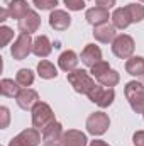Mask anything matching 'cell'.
I'll use <instances>...</instances> for the list:
<instances>
[{"label":"cell","mask_w":144,"mask_h":146,"mask_svg":"<svg viewBox=\"0 0 144 146\" xmlns=\"http://www.w3.org/2000/svg\"><path fill=\"white\" fill-rule=\"evenodd\" d=\"M126 99L129 100L131 109L136 114H144V85L143 82H129L124 88Z\"/></svg>","instance_id":"cell-1"},{"label":"cell","mask_w":144,"mask_h":146,"mask_svg":"<svg viewBox=\"0 0 144 146\" xmlns=\"http://www.w3.org/2000/svg\"><path fill=\"white\" fill-rule=\"evenodd\" d=\"M66 78H68L70 85L75 88V92L83 94V95H88V94L92 92V88L97 85L95 80L90 76V73L85 72V70H78V68L68 73Z\"/></svg>","instance_id":"cell-2"},{"label":"cell","mask_w":144,"mask_h":146,"mask_svg":"<svg viewBox=\"0 0 144 146\" xmlns=\"http://www.w3.org/2000/svg\"><path fill=\"white\" fill-rule=\"evenodd\" d=\"M31 112H32V126L39 131H42L48 124H51L54 121V112L46 102L39 100Z\"/></svg>","instance_id":"cell-3"},{"label":"cell","mask_w":144,"mask_h":146,"mask_svg":"<svg viewBox=\"0 0 144 146\" xmlns=\"http://www.w3.org/2000/svg\"><path fill=\"white\" fill-rule=\"evenodd\" d=\"M32 44H34V41L31 39V34H24V33H20L19 37L15 39V42L12 44V48H10V54H12V58L17 60V61L26 60V58L32 53Z\"/></svg>","instance_id":"cell-4"},{"label":"cell","mask_w":144,"mask_h":146,"mask_svg":"<svg viewBox=\"0 0 144 146\" xmlns=\"http://www.w3.org/2000/svg\"><path fill=\"white\" fill-rule=\"evenodd\" d=\"M112 53L120 60H129L134 53V39L129 34H120L112 41Z\"/></svg>","instance_id":"cell-5"},{"label":"cell","mask_w":144,"mask_h":146,"mask_svg":"<svg viewBox=\"0 0 144 146\" xmlns=\"http://www.w3.org/2000/svg\"><path fill=\"white\" fill-rule=\"evenodd\" d=\"M108 126L110 119L105 112H93L87 119V131L93 136H102L104 133H107Z\"/></svg>","instance_id":"cell-6"},{"label":"cell","mask_w":144,"mask_h":146,"mask_svg":"<svg viewBox=\"0 0 144 146\" xmlns=\"http://www.w3.org/2000/svg\"><path fill=\"white\" fill-rule=\"evenodd\" d=\"M87 97L93 104H97L98 107L105 109L108 106H112V102L115 99V92H114V88H108V87H104V85H95Z\"/></svg>","instance_id":"cell-7"},{"label":"cell","mask_w":144,"mask_h":146,"mask_svg":"<svg viewBox=\"0 0 144 146\" xmlns=\"http://www.w3.org/2000/svg\"><path fill=\"white\" fill-rule=\"evenodd\" d=\"M15 100H17V106H19L20 109L32 110V107L39 102V95H37L36 90H32V88H29V87H24V88H20V92L17 94Z\"/></svg>","instance_id":"cell-8"},{"label":"cell","mask_w":144,"mask_h":146,"mask_svg":"<svg viewBox=\"0 0 144 146\" xmlns=\"http://www.w3.org/2000/svg\"><path fill=\"white\" fill-rule=\"evenodd\" d=\"M41 26V17L36 10H29L20 21H19V31L24 34H32L36 33Z\"/></svg>","instance_id":"cell-9"},{"label":"cell","mask_w":144,"mask_h":146,"mask_svg":"<svg viewBox=\"0 0 144 146\" xmlns=\"http://www.w3.org/2000/svg\"><path fill=\"white\" fill-rule=\"evenodd\" d=\"M85 19L88 24H92L93 27L95 26H102V24H107L110 15H108V9H104V7H92L87 10L85 14Z\"/></svg>","instance_id":"cell-10"},{"label":"cell","mask_w":144,"mask_h":146,"mask_svg":"<svg viewBox=\"0 0 144 146\" xmlns=\"http://www.w3.org/2000/svg\"><path fill=\"white\" fill-rule=\"evenodd\" d=\"M71 24V17L65 10H53L49 15V26L54 31H66Z\"/></svg>","instance_id":"cell-11"},{"label":"cell","mask_w":144,"mask_h":146,"mask_svg":"<svg viewBox=\"0 0 144 146\" xmlns=\"http://www.w3.org/2000/svg\"><path fill=\"white\" fill-rule=\"evenodd\" d=\"M81 61H83L85 66L92 68L93 65L102 61V49L95 44H87L85 49L81 51Z\"/></svg>","instance_id":"cell-12"},{"label":"cell","mask_w":144,"mask_h":146,"mask_svg":"<svg viewBox=\"0 0 144 146\" xmlns=\"http://www.w3.org/2000/svg\"><path fill=\"white\" fill-rule=\"evenodd\" d=\"M14 139L20 146H39L41 145V133H39V129H36V127L24 129Z\"/></svg>","instance_id":"cell-13"},{"label":"cell","mask_w":144,"mask_h":146,"mask_svg":"<svg viewBox=\"0 0 144 146\" xmlns=\"http://www.w3.org/2000/svg\"><path fill=\"white\" fill-rule=\"evenodd\" d=\"M93 37L98 41V42H112L115 37H117V33H115V26L114 24H102V26H95L93 27Z\"/></svg>","instance_id":"cell-14"},{"label":"cell","mask_w":144,"mask_h":146,"mask_svg":"<svg viewBox=\"0 0 144 146\" xmlns=\"http://www.w3.org/2000/svg\"><path fill=\"white\" fill-rule=\"evenodd\" d=\"M87 141H88L87 136L81 131H76V129H68L61 136L63 146H87Z\"/></svg>","instance_id":"cell-15"},{"label":"cell","mask_w":144,"mask_h":146,"mask_svg":"<svg viewBox=\"0 0 144 146\" xmlns=\"http://www.w3.org/2000/svg\"><path fill=\"white\" fill-rule=\"evenodd\" d=\"M51 51H53V44H51V41H49V37L48 36H37L34 39V44H32V53L36 54L37 58H46V56H49L51 54Z\"/></svg>","instance_id":"cell-16"},{"label":"cell","mask_w":144,"mask_h":146,"mask_svg":"<svg viewBox=\"0 0 144 146\" xmlns=\"http://www.w3.org/2000/svg\"><path fill=\"white\" fill-rule=\"evenodd\" d=\"M7 10H9V15H10L12 19L20 21L31 9H29L27 0H10V2L7 3Z\"/></svg>","instance_id":"cell-17"},{"label":"cell","mask_w":144,"mask_h":146,"mask_svg":"<svg viewBox=\"0 0 144 146\" xmlns=\"http://www.w3.org/2000/svg\"><path fill=\"white\" fill-rule=\"evenodd\" d=\"M78 54L71 51V49H68V51H63L61 54H59V58H58V63H59V68L63 70V72L70 73L73 70H76V65H78Z\"/></svg>","instance_id":"cell-18"},{"label":"cell","mask_w":144,"mask_h":146,"mask_svg":"<svg viewBox=\"0 0 144 146\" xmlns=\"http://www.w3.org/2000/svg\"><path fill=\"white\" fill-rule=\"evenodd\" d=\"M63 126L58 122V121H53L51 124H48L42 131H41V134H42V141H53V139H61V136H63Z\"/></svg>","instance_id":"cell-19"},{"label":"cell","mask_w":144,"mask_h":146,"mask_svg":"<svg viewBox=\"0 0 144 146\" xmlns=\"http://www.w3.org/2000/svg\"><path fill=\"white\" fill-rule=\"evenodd\" d=\"M112 24L115 26V29H127L132 22L129 19V14L126 10V7H120V9H115L114 14H112Z\"/></svg>","instance_id":"cell-20"},{"label":"cell","mask_w":144,"mask_h":146,"mask_svg":"<svg viewBox=\"0 0 144 146\" xmlns=\"http://www.w3.org/2000/svg\"><path fill=\"white\" fill-rule=\"evenodd\" d=\"M126 72L132 76H144V58L143 56H131L126 61Z\"/></svg>","instance_id":"cell-21"},{"label":"cell","mask_w":144,"mask_h":146,"mask_svg":"<svg viewBox=\"0 0 144 146\" xmlns=\"http://www.w3.org/2000/svg\"><path fill=\"white\" fill-rule=\"evenodd\" d=\"M19 92H20V87L17 82H14L10 78H3L0 82V94L3 97H17Z\"/></svg>","instance_id":"cell-22"},{"label":"cell","mask_w":144,"mask_h":146,"mask_svg":"<svg viewBox=\"0 0 144 146\" xmlns=\"http://www.w3.org/2000/svg\"><path fill=\"white\" fill-rule=\"evenodd\" d=\"M37 73L41 78L44 80H51V78H56L58 76V70L54 68V65L48 60H41L39 65H37Z\"/></svg>","instance_id":"cell-23"},{"label":"cell","mask_w":144,"mask_h":146,"mask_svg":"<svg viewBox=\"0 0 144 146\" xmlns=\"http://www.w3.org/2000/svg\"><path fill=\"white\" fill-rule=\"evenodd\" d=\"M97 82L100 83V85H104V87H108V88H112V87H115L119 82H120V75L119 72H115V70H107L105 73H102L100 76H97Z\"/></svg>","instance_id":"cell-24"},{"label":"cell","mask_w":144,"mask_h":146,"mask_svg":"<svg viewBox=\"0 0 144 146\" xmlns=\"http://www.w3.org/2000/svg\"><path fill=\"white\" fill-rule=\"evenodd\" d=\"M126 10L129 14L131 22H141L144 19V5H141V3H127Z\"/></svg>","instance_id":"cell-25"},{"label":"cell","mask_w":144,"mask_h":146,"mask_svg":"<svg viewBox=\"0 0 144 146\" xmlns=\"http://www.w3.org/2000/svg\"><path fill=\"white\" fill-rule=\"evenodd\" d=\"M15 82L20 85V87H31L34 83V73L27 68H22L17 72V76H15Z\"/></svg>","instance_id":"cell-26"},{"label":"cell","mask_w":144,"mask_h":146,"mask_svg":"<svg viewBox=\"0 0 144 146\" xmlns=\"http://www.w3.org/2000/svg\"><path fill=\"white\" fill-rule=\"evenodd\" d=\"M32 3L39 10H51L58 5V0H32Z\"/></svg>","instance_id":"cell-27"},{"label":"cell","mask_w":144,"mask_h":146,"mask_svg":"<svg viewBox=\"0 0 144 146\" xmlns=\"http://www.w3.org/2000/svg\"><path fill=\"white\" fill-rule=\"evenodd\" d=\"M107 70H110V66H108L107 61H104V60H102L100 63H97V65H93V66L90 68V73H92V75L97 78V76H100L102 73H105Z\"/></svg>","instance_id":"cell-28"},{"label":"cell","mask_w":144,"mask_h":146,"mask_svg":"<svg viewBox=\"0 0 144 146\" xmlns=\"http://www.w3.org/2000/svg\"><path fill=\"white\" fill-rule=\"evenodd\" d=\"M65 3L73 12H78V10L85 9V0H65Z\"/></svg>","instance_id":"cell-29"},{"label":"cell","mask_w":144,"mask_h":146,"mask_svg":"<svg viewBox=\"0 0 144 146\" xmlns=\"http://www.w3.org/2000/svg\"><path fill=\"white\" fill-rule=\"evenodd\" d=\"M0 34H2V46H7V42L14 37L12 29L7 27V26H2V27H0Z\"/></svg>","instance_id":"cell-30"},{"label":"cell","mask_w":144,"mask_h":146,"mask_svg":"<svg viewBox=\"0 0 144 146\" xmlns=\"http://www.w3.org/2000/svg\"><path fill=\"white\" fill-rule=\"evenodd\" d=\"M0 115H2V124H0V127L5 129V127L9 126V119H10L9 109H7V107H0Z\"/></svg>","instance_id":"cell-31"},{"label":"cell","mask_w":144,"mask_h":146,"mask_svg":"<svg viewBox=\"0 0 144 146\" xmlns=\"http://www.w3.org/2000/svg\"><path fill=\"white\" fill-rule=\"evenodd\" d=\"M132 143H134V146H144V131H136L134 133Z\"/></svg>","instance_id":"cell-32"},{"label":"cell","mask_w":144,"mask_h":146,"mask_svg":"<svg viewBox=\"0 0 144 146\" xmlns=\"http://www.w3.org/2000/svg\"><path fill=\"white\" fill-rule=\"evenodd\" d=\"M98 7H104V9H112L115 5V0H95Z\"/></svg>","instance_id":"cell-33"},{"label":"cell","mask_w":144,"mask_h":146,"mask_svg":"<svg viewBox=\"0 0 144 146\" xmlns=\"http://www.w3.org/2000/svg\"><path fill=\"white\" fill-rule=\"evenodd\" d=\"M42 146H63L61 139H53V141H42Z\"/></svg>","instance_id":"cell-34"},{"label":"cell","mask_w":144,"mask_h":146,"mask_svg":"<svg viewBox=\"0 0 144 146\" xmlns=\"http://www.w3.org/2000/svg\"><path fill=\"white\" fill-rule=\"evenodd\" d=\"M90 146H110V145H107L105 141H102V139H95V141H92L90 143Z\"/></svg>","instance_id":"cell-35"},{"label":"cell","mask_w":144,"mask_h":146,"mask_svg":"<svg viewBox=\"0 0 144 146\" xmlns=\"http://www.w3.org/2000/svg\"><path fill=\"white\" fill-rule=\"evenodd\" d=\"M7 15H9L7 7H2V12H0V21H5V19H7Z\"/></svg>","instance_id":"cell-36"},{"label":"cell","mask_w":144,"mask_h":146,"mask_svg":"<svg viewBox=\"0 0 144 146\" xmlns=\"http://www.w3.org/2000/svg\"><path fill=\"white\" fill-rule=\"evenodd\" d=\"M143 85H144V76H143Z\"/></svg>","instance_id":"cell-37"},{"label":"cell","mask_w":144,"mask_h":146,"mask_svg":"<svg viewBox=\"0 0 144 146\" xmlns=\"http://www.w3.org/2000/svg\"><path fill=\"white\" fill-rule=\"evenodd\" d=\"M141 2H143V3H144V0H141Z\"/></svg>","instance_id":"cell-38"},{"label":"cell","mask_w":144,"mask_h":146,"mask_svg":"<svg viewBox=\"0 0 144 146\" xmlns=\"http://www.w3.org/2000/svg\"><path fill=\"white\" fill-rule=\"evenodd\" d=\"M143 115H144V114H143Z\"/></svg>","instance_id":"cell-39"}]
</instances>
